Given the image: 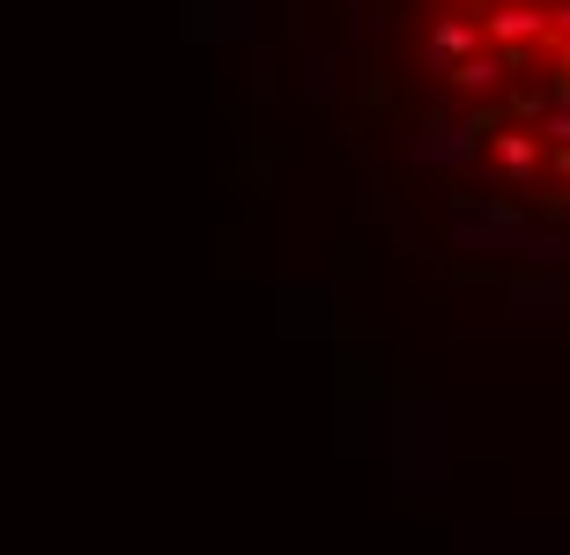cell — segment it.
<instances>
[{
	"label": "cell",
	"instance_id": "cell-1",
	"mask_svg": "<svg viewBox=\"0 0 570 555\" xmlns=\"http://www.w3.org/2000/svg\"><path fill=\"white\" fill-rule=\"evenodd\" d=\"M482 30H489L497 44H504V60H519L527 44L549 38V8H527V0H511V8H497V16L482 22Z\"/></svg>",
	"mask_w": 570,
	"mask_h": 555
},
{
	"label": "cell",
	"instance_id": "cell-7",
	"mask_svg": "<svg viewBox=\"0 0 570 555\" xmlns=\"http://www.w3.org/2000/svg\"><path fill=\"white\" fill-rule=\"evenodd\" d=\"M527 8H549V0H527Z\"/></svg>",
	"mask_w": 570,
	"mask_h": 555
},
{
	"label": "cell",
	"instance_id": "cell-4",
	"mask_svg": "<svg viewBox=\"0 0 570 555\" xmlns=\"http://www.w3.org/2000/svg\"><path fill=\"white\" fill-rule=\"evenodd\" d=\"M452 82H460V97H489V89L504 82V60H497V52H482V60H460V67H452Z\"/></svg>",
	"mask_w": 570,
	"mask_h": 555
},
{
	"label": "cell",
	"instance_id": "cell-2",
	"mask_svg": "<svg viewBox=\"0 0 570 555\" xmlns=\"http://www.w3.org/2000/svg\"><path fill=\"white\" fill-rule=\"evenodd\" d=\"M474 38H482V30H474V22H466V16H444L438 30H430V44H438V60H444V67L474 60Z\"/></svg>",
	"mask_w": 570,
	"mask_h": 555
},
{
	"label": "cell",
	"instance_id": "cell-3",
	"mask_svg": "<svg viewBox=\"0 0 570 555\" xmlns=\"http://www.w3.org/2000/svg\"><path fill=\"white\" fill-rule=\"evenodd\" d=\"M489 149H497V163H504L511 178H533V163H541V141H533V133H497V141H489Z\"/></svg>",
	"mask_w": 570,
	"mask_h": 555
},
{
	"label": "cell",
	"instance_id": "cell-5",
	"mask_svg": "<svg viewBox=\"0 0 570 555\" xmlns=\"http://www.w3.org/2000/svg\"><path fill=\"white\" fill-rule=\"evenodd\" d=\"M533 141H556V149H570V111H541V133H533Z\"/></svg>",
	"mask_w": 570,
	"mask_h": 555
},
{
	"label": "cell",
	"instance_id": "cell-6",
	"mask_svg": "<svg viewBox=\"0 0 570 555\" xmlns=\"http://www.w3.org/2000/svg\"><path fill=\"white\" fill-rule=\"evenodd\" d=\"M549 38H570V0H556V8H549Z\"/></svg>",
	"mask_w": 570,
	"mask_h": 555
}]
</instances>
